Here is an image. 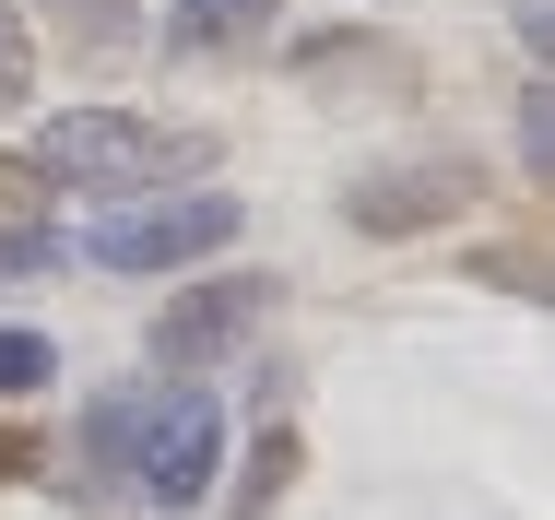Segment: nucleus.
Segmentation results:
<instances>
[{
    "instance_id": "obj_1",
    "label": "nucleus",
    "mask_w": 555,
    "mask_h": 520,
    "mask_svg": "<svg viewBox=\"0 0 555 520\" xmlns=\"http://www.w3.org/2000/svg\"><path fill=\"white\" fill-rule=\"evenodd\" d=\"M36 178H60V190H166V178H202L214 166V142L202 130H178V118H130V106H72V118H48L36 130V154H24Z\"/></svg>"
},
{
    "instance_id": "obj_2",
    "label": "nucleus",
    "mask_w": 555,
    "mask_h": 520,
    "mask_svg": "<svg viewBox=\"0 0 555 520\" xmlns=\"http://www.w3.org/2000/svg\"><path fill=\"white\" fill-rule=\"evenodd\" d=\"M236 190H142V202L95 213L72 249L83 261H107V272H190V261H214V249H236Z\"/></svg>"
},
{
    "instance_id": "obj_3",
    "label": "nucleus",
    "mask_w": 555,
    "mask_h": 520,
    "mask_svg": "<svg viewBox=\"0 0 555 520\" xmlns=\"http://www.w3.org/2000/svg\"><path fill=\"white\" fill-rule=\"evenodd\" d=\"M214 473H224V415H214V391H190V379L166 391V379H154L142 437H130V497H142V509H202Z\"/></svg>"
},
{
    "instance_id": "obj_4",
    "label": "nucleus",
    "mask_w": 555,
    "mask_h": 520,
    "mask_svg": "<svg viewBox=\"0 0 555 520\" xmlns=\"http://www.w3.org/2000/svg\"><path fill=\"white\" fill-rule=\"evenodd\" d=\"M473 202H485V166L473 154H402V166H378V178L343 190V225L354 237H426V225H449Z\"/></svg>"
},
{
    "instance_id": "obj_5",
    "label": "nucleus",
    "mask_w": 555,
    "mask_h": 520,
    "mask_svg": "<svg viewBox=\"0 0 555 520\" xmlns=\"http://www.w3.org/2000/svg\"><path fill=\"white\" fill-rule=\"evenodd\" d=\"M260 308H272V284H260V272H224V284L166 296V319H154V367H166V379H190V367L236 355V343L260 331Z\"/></svg>"
},
{
    "instance_id": "obj_6",
    "label": "nucleus",
    "mask_w": 555,
    "mask_h": 520,
    "mask_svg": "<svg viewBox=\"0 0 555 520\" xmlns=\"http://www.w3.org/2000/svg\"><path fill=\"white\" fill-rule=\"evenodd\" d=\"M142 403H154V391H107V403H83V437H72V485H83L95 509H118V497H130V437H142Z\"/></svg>"
},
{
    "instance_id": "obj_7",
    "label": "nucleus",
    "mask_w": 555,
    "mask_h": 520,
    "mask_svg": "<svg viewBox=\"0 0 555 520\" xmlns=\"http://www.w3.org/2000/svg\"><path fill=\"white\" fill-rule=\"evenodd\" d=\"M272 36V0H166V60H236Z\"/></svg>"
},
{
    "instance_id": "obj_8",
    "label": "nucleus",
    "mask_w": 555,
    "mask_h": 520,
    "mask_svg": "<svg viewBox=\"0 0 555 520\" xmlns=\"http://www.w3.org/2000/svg\"><path fill=\"white\" fill-rule=\"evenodd\" d=\"M0 249H12V261H36V272L60 261V237H48V178H36L24 154H0Z\"/></svg>"
},
{
    "instance_id": "obj_9",
    "label": "nucleus",
    "mask_w": 555,
    "mask_h": 520,
    "mask_svg": "<svg viewBox=\"0 0 555 520\" xmlns=\"http://www.w3.org/2000/svg\"><path fill=\"white\" fill-rule=\"evenodd\" d=\"M36 12H48V36H60L72 60H118V48L142 36V12H130V0H36Z\"/></svg>"
},
{
    "instance_id": "obj_10",
    "label": "nucleus",
    "mask_w": 555,
    "mask_h": 520,
    "mask_svg": "<svg viewBox=\"0 0 555 520\" xmlns=\"http://www.w3.org/2000/svg\"><path fill=\"white\" fill-rule=\"evenodd\" d=\"M296 426H260V449H248V473L224 485V520H260V509H284V485H296Z\"/></svg>"
},
{
    "instance_id": "obj_11",
    "label": "nucleus",
    "mask_w": 555,
    "mask_h": 520,
    "mask_svg": "<svg viewBox=\"0 0 555 520\" xmlns=\"http://www.w3.org/2000/svg\"><path fill=\"white\" fill-rule=\"evenodd\" d=\"M296 72H308V84H343V72H366V84H414V60L378 48V36H320V48H296Z\"/></svg>"
},
{
    "instance_id": "obj_12",
    "label": "nucleus",
    "mask_w": 555,
    "mask_h": 520,
    "mask_svg": "<svg viewBox=\"0 0 555 520\" xmlns=\"http://www.w3.org/2000/svg\"><path fill=\"white\" fill-rule=\"evenodd\" d=\"M48 379H60V343L0 319V403H24V391H48Z\"/></svg>"
},
{
    "instance_id": "obj_13",
    "label": "nucleus",
    "mask_w": 555,
    "mask_h": 520,
    "mask_svg": "<svg viewBox=\"0 0 555 520\" xmlns=\"http://www.w3.org/2000/svg\"><path fill=\"white\" fill-rule=\"evenodd\" d=\"M36 96V36H24V12H0V106Z\"/></svg>"
},
{
    "instance_id": "obj_14",
    "label": "nucleus",
    "mask_w": 555,
    "mask_h": 520,
    "mask_svg": "<svg viewBox=\"0 0 555 520\" xmlns=\"http://www.w3.org/2000/svg\"><path fill=\"white\" fill-rule=\"evenodd\" d=\"M520 166H532V178L555 166V84H532V96H520Z\"/></svg>"
},
{
    "instance_id": "obj_15",
    "label": "nucleus",
    "mask_w": 555,
    "mask_h": 520,
    "mask_svg": "<svg viewBox=\"0 0 555 520\" xmlns=\"http://www.w3.org/2000/svg\"><path fill=\"white\" fill-rule=\"evenodd\" d=\"M24 473H36V437H24V426H0V485H24Z\"/></svg>"
}]
</instances>
